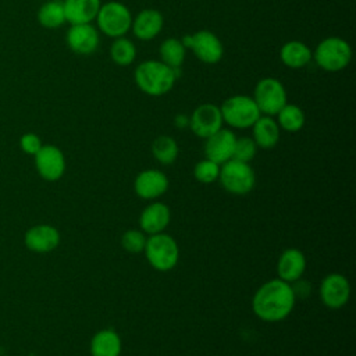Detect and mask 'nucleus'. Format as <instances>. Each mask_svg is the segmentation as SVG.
<instances>
[{
  "label": "nucleus",
  "instance_id": "1",
  "mask_svg": "<svg viewBox=\"0 0 356 356\" xmlns=\"http://www.w3.org/2000/svg\"><path fill=\"white\" fill-rule=\"evenodd\" d=\"M296 296L289 282L273 278L259 286L252 298V310L263 321L285 320L293 310Z\"/></svg>",
  "mask_w": 356,
  "mask_h": 356
},
{
  "label": "nucleus",
  "instance_id": "2",
  "mask_svg": "<svg viewBox=\"0 0 356 356\" xmlns=\"http://www.w3.org/2000/svg\"><path fill=\"white\" fill-rule=\"evenodd\" d=\"M178 78L179 70H174L163 61L153 58L139 63L134 71V81L138 89L153 97H160L171 92Z\"/></svg>",
  "mask_w": 356,
  "mask_h": 356
},
{
  "label": "nucleus",
  "instance_id": "3",
  "mask_svg": "<svg viewBox=\"0 0 356 356\" xmlns=\"http://www.w3.org/2000/svg\"><path fill=\"white\" fill-rule=\"evenodd\" d=\"M313 60L323 71L339 72L349 65L352 47L343 38L328 36L317 43L313 50Z\"/></svg>",
  "mask_w": 356,
  "mask_h": 356
},
{
  "label": "nucleus",
  "instance_id": "4",
  "mask_svg": "<svg viewBox=\"0 0 356 356\" xmlns=\"http://www.w3.org/2000/svg\"><path fill=\"white\" fill-rule=\"evenodd\" d=\"M132 18L134 15L131 10L124 3L111 0L102 3L95 22L100 33L115 39L125 36L131 31Z\"/></svg>",
  "mask_w": 356,
  "mask_h": 356
},
{
  "label": "nucleus",
  "instance_id": "5",
  "mask_svg": "<svg viewBox=\"0 0 356 356\" xmlns=\"http://www.w3.org/2000/svg\"><path fill=\"white\" fill-rule=\"evenodd\" d=\"M222 122L231 128L245 129L250 128L261 115L252 96L232 95L227 97L220 106Z\"/></svg>",
  "mask_w": 356,
  "mask_h": 356
},
{
  "label": "nucleus",
  "instance_id": "6",
  "mask_svg": "<svg viewBox=\"0 0 356 356\" xmlns=\"http://www.w3.org/2000/svg\"><path fill=\"white\" fill-rule=\"evenodd\" d=\"M143 252L149 264L157 271H170L179 260V248L177 241L164 232L150 235Z\"/></svg>",
  "mask_w": 356,
  "mask_h": 356
},
{
  "label": "nucleus",
  "instance_id": "7",
  "mask_svg": "<svg viewBox=\"0 0 356 356\" xmlns=\"http://www.w3.org/2000/svg\"><path fill=\"white\" fill-rule=\"evenodd\" d=\"M218 181L232 195H248L256 184V174L249 163L231 159L220 165Z\"/></svg>",
  "mask_w": 356,
  "mask_h": 356
},
{
  "label": "nucleus",
  "instance_id": "8",
  "mask_svg": "<svg viewBox=\"0 0 356 356\" xmlns=\"http://www.w3.org/2000/svg\"><path fill=\"white\" fill-rule=\"evenodd\" d=\"M253 100L261 115L274 117L286 103L288 95L284 83L274 76H266L257 81L253 89Z\"/></svg>",
  "mask_w": 356,
  "mask_h": 356
},
{
  "label": "nucleus",
  "instance_id": "9",
  "mask_svg": "<svg viewBox=\"0 0 356 356\" xmlns=\"http://www.w3.org/2000/svg\"><path fill=\"white\" fill-rule=\"evenodd\" d=\"M186 50H191L195 57L204 64H217L224 56V44L221 39L209 29H200L182 39Z\"/></svg>",
  "mask_w": 356,
  "mask_h": 356
},
{
  "label": "nucleus",
  "instance_id": "10",
  "mask_svg": "<svg viewBox=\"0 0 356 356\" xmlns=\"http://www.w3.org/2000/svg\"><path fill=\"white\" fill-rule=\"evenodd\" d=\"M318 295L328 309H341L350 298V284L348 278L339 273L327 274L320 282Z\"/></svg>",
  "mask_w": 356,
  "mask_h": 356
},
{
  "label": "nucleus",
  "instance_id": "11",
  "mask_svg": "<svg viewBox=\"0 0 356 356\" xmlns=\"http://www.w3.org/2000/svg\"><path fill=\"white\" fill-rule=\"evenodd\" d=\"M222 117L220 106L213 103L199 104L192 114L189 115V128L191 131L202 139L209 138L214 132L222 128Z\"/></svg>",
  "mask_w": 356,
  "mask_h": 356
},
{
  "label": "nucleus",
  "instance_id": "12",
  "mask_svg": "<svg viewBox=\"0 0 356 356\" xmlns=\"http://www.w3.org/2000/svg\"><path fill=\"white\" fill-rule=\"evenodd\" d=\"M65 42L70 50L78 56L93 54L100 44V32L92 22L89 24H74L65 35Z\"/></svg>",
  "mask_w": 356,
  "mask_h": 356
},
{
  "label": "nucleus",
  "instance_id": "13",
  "mask_svg": "<svg viewBox=\"0 0 356 356\" xmlns=\"http://www.w3.org/2000/svg\"><path fill=\"white\" fill-rule=\"evenodd\" d=\"M35 167L46 181H57L65 172V157L54 145H42L35 154Z\"/></svg>",
  "mask_w": 356,
  "mask_h": 356
},
{
  "label": "nucleus",
  "instance_id": "14",
  "mask_svg": "<svg viewBox=\"0 0 356 356\" xmlns=\"http://www.w3.org/2000/svg\"><path fill=\"white\" fill-rule=\"evenodd\" d=\"M168 189L167 175L156 168L140 171L134 181L135 193L145 200H154L163 196Z\"/></svg>",
  "mask_w": 356,
  "mask_h": 356
},
{
  "label": "nucleus",
  "instance_id": "15",
  "mask_svg": "<svg viewBox=\"0 0 356 356\" xmlns=\"http://www.w3.org/2000/svg\"><path fill=\"white\" fill-rule=\"evenodd\" d=\"M204 140H206L204 142L206 159L220 165L232 159L236 135L231 129L221 128L213 135H210L209 138H206Z\"/></svg>",
  "mask_w": 356,
  "mask_h": 356
},
{
  "label": "nucleus",
  "instance_id": "16",
  "mask_svg": "<svg viewBox=\"0 0 356 356\" xmlns=\"http://www.w3.org/2000/svg\"><path fill=\"white\" fill-rule=\"evenodd\" d=\"M60 232L56 227L49 224H39L31 227L25 232V246L35 253H49L60 245Z\"/></svg>",
  "mask_w": 356,
  "mask_h": 356
},
{
  "label": "nucleus",
  "instance_id": "17",
  "mask_svg": "<svg viewBox=\"0 0 356 356\" xmlns=\"http://www.w3.org/2000/svg\"><path fill=\"white\" fill-rule=\"evenodd\" d=\"M164 17L156 8H143L134 18L131 31L139 40H152L163 31Z\"/></svg>",
  "mask_w": 356,
  "mask_h": 356
},
{
  "label": "nucleus",
  "instance_id": "18",
  "mask_svg": "<svg viewBox=\"0 0 356 356\" xmlns=\"http://www.w3.org/2000/svg\"><path fill=\"white\" fill-rule=\"evenodd\" d=\"M171 220V211L167 204L161 202H153L146 206L139 216V228L145 234L154 235L164 232Z\"/></svg>",
  "mask_w": 356,
  "mask_h": 356
},
{
  "label": "nucleus",
  "instance_id": "19",
  "mask_svg": "<svg viewBox=\"0 0 356 356\" xmlns=\"http://www.w3.org/2000/svg\"><path fill=\"white\" fill-rule=\"evenodd\" d=\"M306 270V257L302 250L296 248L285 249L277 261L278 278L292 284L293 281L302 278Z\"/></svg>",
  "mask_w": 356,
  "mask_h": 356
},
{
  "label": "nucleus",
  "instance_id": "20",
  "mask_svg": "<svg viewBox=\"0 0 356 356\" xmlns=\"http://www.w3.org/2000/svg\"><path fill=\"white\" fill-rule=\"evenodd\" d=\"M65 21L70 25L93 22L102 0H63Z\"/></svg>",
  "mask_w": 356,
  "mask_h": 356
},
{
  "label": "nucleus",
  "instance_id": "21",
  "mask_svg": "<svg viewBox=\"0 0 356 356\" xmlns=\"http://www.w3.org/2000/svg\"><path fill=\"white\" fill-rule=\"evenodd\" d=\"M281 63L291 70H300L313 60V50L302 40H288L280 49Z\"/></svg>",
  "mask_w": 356,
  "mask_h": 356
},
{
  "label": "nucleus",
  "instance_id": "22",
  "mask_svg": "<svg viewBox=\"0 0 356 356\" xmlns=\"http://www.w3.org/2000/svg\"><path fill=\"white\" fill-rule=\"evenodd\" d=\"M92 356H121L122 341L120 334L113 328L97 331L89 343Z\"/></svg>",
  "mask_w": 356,
  "mask_h": 356
},
{
  "label": "nucleus",
  "instance_id": "23",
  "mask_svg": "<svg viewBox=\"0 0 356 356\" xmlns=\"http://www.w3.org/2000/svg\"><path fill=\"white\" fill-rule=\"evenodd\" d=\"M252 128V139L260 149H273L278 140L281 129L277 121L270 115H260Z\"/></svg>",
  "mask_w": 356,
  "mask_h": 356
},
{
  "label": "nucleus",
  "instance_id": "24",
  "mask_svg": "<svg viewBox=\"0 0 356 356\" xmlns=\"http://www.w3.org/2000/svg\"><path fill=\"white\" fill-rule=\"evenodd\" d=\"M160 61L167 64L174 70H181L185 57H186V47L184 46L182 40L178 38H167L161 42L159 47Z\"/></svg>",
  "mask_w": 356,
  "mask_h": 356
},
{
  "label": "nucleus",
  "instance_id": "25",
  "mask_svg": "<svg viewBox=\"0 0 356 356\" xmlns=\"http://www.w3.org/2000/svg\"><path fill=\"white\" fill-rule=\"evenodd\" d=\"M275 115H277L275 121L280 129H284L291 134L300 131L306 122L303 110L293 103H286Z\"/></svg>",
  "mask_w": 356,
  "mask_h": 356
},
{
  "label": "nucleus",
  "instance_id": "26",
  "mask_svg": "<svg viewBox=\"0 0 356 356\" xmlns=\"http://www.w3.org/2000/svg\"><path fill=\"white\" fill-rule=\"evenodd\" d=\"M38 21L42 26L54 29L65 24V13L63 1L60 0H49L38 11Z\"/></svg>",
  "mask_w": 356,
  "mask_h": 356
},
{
  "label": "nucleus",
  "instance_id": "27",
  "mask_svg": "<svg viewBox=\"0 0 356 356\" xmlns=\"http://www.w3.org/2000/svg\"><path fill=\"white\" fill-rule=\"evenodd\" d=\"M179 149L178 143L172 136L160 135L152 143V154L153 157L164 165L172 164L178 157Z\"/></svg>",
  "mask_w": 356,
  "mask_h": 356
},
{
  "label": "nucleus",
  "instance_id": "28",
  "mask_svg": "<svg viewBox=\"0 0 356 356\" xmlns=\"http://www.w3.org/2000/svg\"><path fill=\"white\" fill-rule=\"evenodd\" d=\"M108 53L111 61L120 67H128L136 58V47L134 42L127 36L115 38L110 46Z\"/></svg>",
  "mask_w": 356,
  "mask_h": 356
},
{
  "label": "nucleus",
  "instance_id": "29",
  "mask_svg": "<svg viewBox=\"0 0 356 356\" xmlns=\"http://www.w3.org/2000/svg\"><path fill=\"white\" fill-rule=\"evenodd\" d=\"M193 175L196 178V181H199L200 184H211L218 181V175H220V164L209 160V159H203L200 161L196 163L195 168H193Z\"/></svg>",
  "mask_w": 356,
  "mask_h": 356
},
{
  "label": "nucleus",
  "instance_id": "30",
  "mask_svg": "<svg viewBox=\"0 0 356 356\" xmlns=\"http://www.w3.org/2000/svg\"><path fill=\"white\" fill-rule=\"evenodd\" d=\"M147 236L143 231L140 229H127L122 236H121V246L128 252V253H142L146 246Z\"/></svg>",
  "mask_w": 356,
  "mask_h": 356
},
{
  "label": "nucleus",
  "instance_id": "31",
  "mask_svg": "<svg viewBox=\"0 0 356 356\" xmlns=\"http://www.w3.org/2000/svg\"><path fill=\"white\" fill-rule=\"evenodd\" d=\"M256 153H257V146L252 138L249 136L236 138L232 159L243 163H250L254 159Z\"/></svg>",
  "mask_w": 356,
  "mask_h": 356
},
{
  "label": "nucleus",
  "instance_id": "32",
  "mask_svg": "<svg viewBox=\"0 0 356 356\" xmlns=\"http://www.w3.org/2000/svg\"><path fill=\"white\" fill-rule=\"evenodd\" d=\"M19 146H21L24 153L35 156L38 153V150L42 147V140H40V138L36 134L28 132V134H24L21 136Z\"/></svg>",
  "mask_w": 356,
  "mask_h": 356
},
{
  "label": "nucleus",
  "instance_id": "33",
  "mask_svg": "<svg viewBox=\"0 0 356 356\" xmlns=\"http://www.w3.org/2000/svg\"><path fill=\"white\" fill-rule=\"evenodd\" d=\"M174 125L179 129H184V128H188L189 127V115L181 113V114H177L174 117Z\"/></svg>",
  "mask_w": 356,
  "mask_h": 356
}]
</instances>
